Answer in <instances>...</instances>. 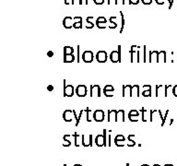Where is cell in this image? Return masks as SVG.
Wrapping results in <instances>:
<instances>
[{"instance_id": "1", "label": "cell", "mask_w": 177, "mask_h": 166, "mask_svg": "<svg viewBox=\"0 0 177 166\" xmlns=\"http://www.w3.org/2000/svg\"><path fill=\"white\" fill-rule=\"evenodd\" d=\"M135 58L137 59V62H140V46L137 45H132L130 49V61L133 63L135 61Z\"/></svg>"}, {"instance_id": "2", "label": "cell", "mask_w": 177, "mask_h": 166, "mask_svg": "<svg viewBox=\"0 0 177 166\" xmlns=\"http://www.w3.org/2000/svg\"><path fill=\"white\" fill-rule=\"evenodd\" d=\"M110 60L113 63L121 62V45H118V50H113L110 54Z\"/></svg>"}, {"instance_id": "3", "label": "cell", "mask_w": 177, "mask_h": 166, "mask_svg": "<svg viewBox=\"0 0 177 166\" xmlns=\"http://www.w3.org/2000/svg\"><path fill=\"white\" fill-rule=\"evenodd\" d=\"M63 95L64 97H72L74 95V87L72 85H67V80L64 79V87H63Z\"/></svg>"}, {"instance_id": "4", "label": "cell", "mask_w": 177, "mask_h": 166, "mask_svg": "<svg viewBox=\"0 0 177 166\" xmlns=\"http://www.w3.org/2000/svg\"><path fill=\"white\" fill-rule=\"evenodd\" d=\"M102 95V91L99 85H91L90 96L91 98H99Z\"/></svg>"}, {"instance_id": "5", "label": "cell", "mask_w": 177, "mask_h": 166, "mask_svg": "<svg viewBox=\"0 0 177 166\" xmlns=\"http://www.w3.org/2000/svg\"><path fill=\"white\" fill-rule=\"evenodd\" d=\"M81 59L85 63H91L94 59V55L91 51H84L81 55Z\"/></svg>"}, {"instance_id": "6", "label": "cell", "mask_w": 177, "mask_h": 166, "mask_svg": "<svg viewBox=\"0 0 177 166\" xmlns=\"http://www.w3.org/2000/svg\"><path fill=\"white\" fill-rule=\"evenodd\" d=\"M105 114L103 110L98 109L93 112V120L96 121V122H103L104 120Z\"/></svg>"}, {"instance_id": "7", "label": "cell", "mask_w": 177, "mask_h": 166, "mask_svg": "<svg viewBox=\"0 0 177 166\" xmlns=\"http://www.w3.org/2000/svg\"><path fill=\"white\" fill-rule=\"evenodd\" d=\"M75 92L79 97H85L88 93L87 87L85 85H79L77 88H76Z\"/></svg>"}, {"instance_id": "8", "label": "cell", "mask_w": 177, "mask_h": 166, "mask_svg": "<svg viewBox=\"0 0 177 166\" xmlns=\"http://www.w3.org/2000/svg\"><path fill=\"white\" fill-rule=\"evenodd\" d=\"M74 18L72 17H66L64 20H63V26L66 29H71L72 27H74Z\"/></svg>"}, {"instance_id": "9", "label": "cell", "mask_w": 177, "mask_h": 166, "mask_svg": "<svg viewBox=\"0 0 177 166\" xmlns=\"http://www.w3.org/2000/svg\"><path fill=\"white\" fill-rule=\"evenodd\" d=\"M83 147H92V135H82V144Z\"/></svg>"}, {"instance_id": "10", "label": "cell", "mask_w": 177, "mask_h": 166, "mask_svg": "<svg viewBox=\"0 0 177 166\" xmlns=\"http://www.w3.org/2000/svg\"><path fill=\"white\" fill-rule=\"evenodd\" d=\"M132 87L131 85H123L122 88V96L125 97H132Z\"/></svg>"}, {"instance_id": "11", "label": "cell", "mask_w": 177, "mask_h": 166, "mask_svg": "<svg viewBox=\"0 0 177 166\" xmlns=\"http://www.w3.org/2000/svg\"><path fill=\"white\" fill-rule=\"evenodd\" d=\"M107 53L105 51H99V52L96 54V60L99 63H105L107 61Z\"/></svg>"}, {"instance_id": "12", "label": "cell", "mask_w": 177, "mask_h": 166, "mask_svg": "<svg viewBox=\"0 0 177 166\" xmlns=\"http://www.w3.org/2000/svg\"><path fill=\"white\" fill-rule=\"evenodd\" d=\"M74 118V112L73 110H66L63 113V119H64L66 122H71Z\"/></svg>"}, {"instance_id": "13", "label": "cell", "mask_w": 177, "mask_h": 166, "mask_svg": "<svg viewBox=\"0 0 177 166\" xmlns=\"http://www.w3.org/2000/svg\"><path fill=\"white\" fill-rule=\"evenodd\" d=\"M117 112L116 110H108V122H117Z\"/></svg>"}, {"instance_id": "14", "label": "cell", "mask_w": 177, "mask_h": 166, "mask_svg": "<svg viewBox=\"0 0 177 166\" xmlns=\"http://www.w3.org/2000/svg\"><path fill=\"white\" fill-rule=\"evenodd\" d=\"M140 112H141V120L143 122H148V120L149 121V118H150L149 111H148L146 108L142 107L140 109Z\"/></svg>"}, {"instance_id": "15", "label": "cell", "mask_w": 177, "mask_h": 166, "mask_svg": "<svg viewBox=\"0 0 177 166\" xmlns=\"http://www.w3.org/2000/svg\"><path fill=\"white\" fill-rule=\"evenodd\" d=\"M155 89H156V92H155V95L156 97H160V96H164V94H165V86L163 85H156L155 86Z\"/></svg>"}, {"instance_id": "16", "label": "cell", "mask_w": 177, "mask_h": 166, "mask_svg": "<svg viewBox=\"0 0 177 166\" xmlns=\"http://www.w3.org/2000/svg\"><path fill=\"white\" fill-rule=\"evenodd\" d=\"M158 55H159V52H158V51H149V63H153V62L158 63Z\"/></svg>"}, {"instance_id": "17", "label": "cell", "mask_w": 177, "mask_h": 166, "mask_svg": "<svg viewBox=\"0 0 177 166\" xmlns=\"http://www.w3.org/2000/svg\"><path fill=\"white\" fill-rule=\"evenodd\" d=\"M142 96L143 97H151V86L143 85L142 86Z\"/></svg>"}, {"instance_id": "18", "label": "cell", "mask_w": 177, "mask_h": 166, "mask_svg": "<svg viewBox=\"0 0 177 166\" xmlns=\"http://www.w3.org/2000/svg\"><path fill=\"white\" fill-rule=\"evenodd\" d=\"M74 138V144L76 147H79L80 144H82V135H79L77 132L74 133L73 135Z\"/></svg>"}, {"instance_id": "19", "label": "cell", "mask_w": 177, "mask_h": 166, "mask_svg": "<svg viewBox=\"0 0 177 166\" xmlns=\"http://www.w3.org/2000/svg\"><path fill=\"white\" fill-rule=\"evenodd\" d=\"M140 96V87L138 85H133L132 87V97H139Z\"/></svg>"}, {"instance_id": "20", "label": "cell", "mask_w": 177, "mask_h": 166, "mask_svg": "<svg viewBox=\"0 0 177 166\" xmlns=\"http://www.w3.org/2000/svg\"><path fill=\"white\" fill-rule=\"evenodd\" d=\"M95 143L98 147H105V142H104V138L103 135H98L95 138Z\"/></svg>"}, {"instance_id": "21", "label": "cell", "mask_w": 177, "mask_h": 166, "mask_svg": "<svg viewBox=\"0 0 177 166\" xmlns=\"http://www.w3.org/2000/svg\"><path fill=\"white\" fill-rule=\"evenodd\" d=\"M134 138H135V135H128L127 138H126V146L127 147H134L136 145V141L134 140Z\"/></svg>"}, {"instance_id": "22", "label": "cell", "mask_w": 177, "mask_h": 166, "mask_svg": "<svg viewBox=\"0 0 177 166\" xmlns=\"http://www.w3.org/2000/svg\"><path fill=\"white\" fill-rule=\"evenodd\" d=\"M163 62L166 63V52L165 51H160L159 55H158V63Z\"/></svg>"}, {"instance_id": "23", "label": "cell", "mask_w": 177, "mask_h": 166, "mask_svg": "<svg viewBox=\"0 0 177 166\" xmlns=\"http://www.w3.org/2000/svg\"><path fill=\"white\" fill-rule=\"evenodd\" d=\"M125 113L124 110H122V109L118 110V112H117V122L118 121H120V122H125Z\"/></svg>"}, {"instance_id": "24", "label": "cell", "mask_w": 177, "mask_h": 166, "mask_svg": "<svg viewBox=\"0 0 177 166\" xmlns=\"http://www.w3.org/2000/svg\"><path fill=\"white\" fill-rule=\"evenodd\" d=\"M85 112H86V119H87V121H88V122H91L92 119H93V113L91 112V109L88 107V108H86Z\"/></svg>"}, {"instance_id": "25", "label": "cell", "mask_w": 177, "mask_h": 166, "mask_svg": "<svg viewBox=\"0 0 177 166\" xmlns=\"http://www.w3.org/2000/svg\"><path fill=\"white\" fill-rule=\"evenodd\" d=\"M76 59V57L73 55H64V62L65 63H72Z\"/></svg>"}, {"instance_id": "26", "label": "cell", "mask_w": 177, "mask_h": 166, "mask_svg": "<svg viewBox=\"0 0 177 166\" xmlns=\"http://www.w3.org/2000/svg\"><path fill=\"white\" fill-rule=\"evenodd\" d=\"M71 137V135H65L63 137V140H64V142H63V146L64 147H69L71 145V141L69 140V138Z\"/></svg>"}, {"instance_id": "27", "label": "cell", "mask_w": 177, "mask_h": 166, "mask_svg": "<svg viewBox=\"0 0 177 166\" xmlns=\"http://www.w3.org/2000/svg\"><path fill=\"white\" fill-rule=\"evenodd\" d=\"M173 86L172 85H165V94H164V97H169L171 93H173Z\"/></svg>"}, {"instance_id": "28", "label": "cell", "mask_w": 177, "mask_h": 166, "mask_svg": "<svg viewBox=\"0 0 177 166\" xmlns=\"http://www.w3.org/2000/svg\"><path fill=\"white\" fill-rule=\"evenodd\" d=\"M93 20V17H88L86 18V21H87V25H86V28L87 29H92L94 27V24L91 22V21Z\"/></svg>"}, {"instance_id": "29", "label": "cell", "mask_w": 177, "mask_h": 166, "mask_svg": "<svg viewBox=\"0 0 177 166\" xmlns=\"http://www.w3.org/2000/svg\"><path fill=\"white\" fill-rule=\"evenodd\" d=\"M74 48L71 46H65L64 47V55H73Z\"/></svg>"}, {"instance_id": "30", "label": "cell", "mask_w": 177, "mask_h": 166, "mask_svg": "<svg viewBox=\"0 0 177 166\" xmlns=\"http://www.w3.org/2000/svg\"><path fill=\"white\" fill-rule=\"evenodd\" d=\"M115 18H116V17H110V25H109L110 29H115L117 27V23L115 22Z\"/></svg>"}, {"instance_id": "31", "label": "cell", "mask_w": 177, "mask_h": 166, "mask_svg": "<svg viewBox=\"0 0 177 166\" xmlns=\"http://www.w3.org/2000/svg\"><path fill=\"white\" fill-rule=\"evenodd\" d=\"M120 15H121V22H122V24H121V29H120V31H119V33H123V31H124V28H125V16H124V14H123V12H122V11H120Z\"/></svg>"}, {"instance_id": "32", "label": "cell", "mask_w": 177, "mask_h": 166, "mask_svg": "<svg viewBox=\"0 0 177 166\" xmlns=\"http://www.w3.org/2000/svg\"><path fill=\"white\" fill-rule=\"evenodd\" d=\"M115 144L119 148H122L126 145V140H115Z\"/></svg>"}, {"instance_id": "33", "label": "cell", "mask_w": 177, "mask_h": 166, "mask_svg": "<svg viewBox=\"0 0 177 166\" xmlns=\"http://www.w3.org/2000/svg\"><path fill=\"white\" fill-rule=\"evenodd\" d=\"M140 114L139 112H138L137 110H131L129 113H128V116H139Z\"/></svg>"}, {"instance_id": "34", "label": "cell", "mask_w": 177, "mask_h": 166, "mask_svg": "<svg viewBox=\"0 0 177 166\" xmlns=\"http://www.w3.org/2000/svg\"><path fill=\"white\" fill-rule=\"evenodd\" d=\"M103 94L106 97H113L115 95V92L113 91H103Z\"/></svg>"}, {"instance_id": "35", "label": "cell", "mask_w": 177, "mask_h": 166, "mask_svg": "<svg viewBox=\"0 0 177 166\" xmlns=\"http://www.w3.org/2000/svg\"><path fill=\"white\" fill-rule=\"evenodd\" d=\"M146 45L143 46V62L146 63L147 62V51H146Z\"/></svg>"}, {"instance_id": "36", "label": "cell", "mask_w": 177, "mask_h": 166, "mask_svg": "<svg viewBox=\"0 0 177 166\" xmlns=\"http://www.w3.org/2000/svg\"><path fill=\"white\" fill-rule=\"evenodd\" d=\"M83 113H84L83 110H80V112H79V116H78V120H77V122H76V126H78L79 125L80 119H81V116H82V114H83Z\"/></svg>"}, {"instance_id": "37", "label": "cell", "mask_w": 177, "mask_h": 166, "mask_svg": "<svg viewBox=\"0 0 177 166\" xmlns=\"http://www.w3.org/2000/svg\"><path fill=\"white\" fill-rule=\"evenodd\" d=\"M106 23L105 22H98L96 23V26L99 28V29H105L106 28Z\"/></svg>"}, {"instance_id": "38", "label": "cell", "mask_w": 177, "mask_h": 166, "mask_svg": "<svg viewBox=\"0 0 177 166\" xmlns=\"http://www.w3.org/2000/svg\"><path fill=\"white\" fill-rule=\"evenodd\" d=\"M98 22H105V23H107V21H106V18L104 17H98L96 18V23H98Z\"/></svg>"}, {"instance_id": "39", "label": "cell", "mask_w": 177, "mask_h": 166, "mask_svg": "<svg viewBox=\"0 0 177 166\" xmlns=\"http://www.w3.org/2000/svg\"><path fill=\"white\" fill-rule=\"evenodd\" d=\"M77 51H78V54H77V62L78 63H79L80 62V46L79 45H78V47H77Z\"/></svg>"}, {"instance_id": "40", "label": "cell", "mask_w": 177, "mask_h": 166, "mask_svg": "<svg viewBox=\"0 0 177 166\" xmlns=\"http://www.w3.org/2000/svg\"><path fill=\"white\" fill-rule=\"evenodd\" d=\"M168 113H169V110H166V112L164 113V120H163V122L161 124V126H164V125H165V123H166V119H167V116H168Z\"/></svg>"}, {"instance_id": "41", "label": "cell", "mask_w": 177, "mask_h": 166, "mask_svg": "<svg viewBox=\"0 0 177 166\" xmlns=\"http://www.w3.org/2000/svg\"><path fill=\"white\" fill-rule=\"evenodd\" d=\"M103 91H113V92H115V88H113L112 85H106L103 88Z\"/></svg>"}, {"instance_id": "42", "label": "cell", "mask_w": 177, "mask_h": 166, "mask_svg": "<svg viewBox=\"0 0 177 166\" xmlns=\"http://www.w3.org/2000/svg\"><path fill=\"white\" fill-rule=\"evenodd\" d=\"M82 0H72V4L71 5H73V6H76V5H82Z\"/></svg>"}, {"instance_id": "43", "label": "cell", "mask_w": 177, "mask_h": 166, "mask_svg": "<svg viewBox=\"0 0 177 166\" xmlns=\"http://www.w3.org/2000/svg\"><path fill=\"white\" fill-rule=\"evenodd\" d=\"M74 28L75 29H80V28H82V21L81 22H76L74 24Z\"/></svg>"}, {"instance_id": "44", "label": "cell", "mask_w": 177, "mask_h": 166, "mask_svg": "<svg viewBox=\"0 0 177 166\" xmlns=\"http://www.w3.org/2000/svg\"><path fill=\"white\" fill-rule=\"evenodd\" d=\"M128 119L131 121V122H137L138 116H128Z\"/></svg>"}, {"instance_id": "45", "label": "cell", "mask_w": 177, "mask_h": 166, "mask_svg": "<svg viewBox=\"0 0 177 166\" xmlns=\"http://www.w3.org/2000/svg\"><path fill=\"white\" fill-rule=\"evenodd\" d=\"M115 140H126V139H125V138L123 135H117L115 138Z\"/></svg>"}, {"instance_id": "46", "label": "cell", "mask_w": 177, "mask_h": 166, "mask_svg": "<svg viewBox=\"0 0 177 166\" xmlns=\"http://www.w3.org/2000/svg\"><path fill=\"white\" fill-rule=\"evenodd\" d=\"M141 2L143 5H150L152 3V0H141Z\"/></svg>"}, {"instance_id": "47", "label": "cell", "mask_w": 177, "mask_h": 166, "mask_svg": "<svg viewBox=\"0 0 177 166\" xmlns=\"http://www.w3.org/2000/svg\"><path fill=\"white\" fill-rule=\"evenodd\" d=\"M140 0H129V5H137Z\"/></svg>"}, {"instance_id": "48", "label": "cell", "mask_w": 177, "mask_h": 166, "mask_svg": "<svg viewBox=\"0 0 177 166\" xmlns=\"http://www.w3.org/2000/svg\"><path fill=\"white\" fill-rule=\"evenodd\" d=\"M93 2L96 5H103L104 3V0H93Z\"/></svg>"}, {"instance_id": "49", "label": "cell", "mask_w": 177, "mask_h": 166, "mask_svg": "<svg viewBox=\"0 0 177 166\" xmlns=\"http://www.w3.org/2000/svg\"><path fill=\"white\" fill-rule=\"evenodd\" d=\"M157 5H164L166 2V0H155Z\"/></svg>"}, {"instance_id": "50", "label": "cell", "mask_w": 177, "mask_h": 166, "mask_svg": "<svg viewBox=\"0 0 177 166\" xmlns=\"http://www.w3.org/2000/svg\"><path fill=\"white\" fill-rule=\"evenodd\" d=\"M109 135H108V147H111V140H112V136H111V133H112V130L109 131Z\"/></svg>"}, {"instance_id": "51", "label": "cell", "mask_w": 177, "mask_h": 166, "mask_svg": "<svg viewBox=\"0 0 177 166\" xmlns=\"http://www.w3.org/2000/svg\"><path fill=\"white\" fill-rule=\"evenodd\" d=\"M173 94L175 97H177V85L173 86Z\"/></svg>"}, {"instance_id": "52", "label": "cell", "mask_w": 177, "mask_h": 166, "mask_svg": "<svg viewBox=\"0 0 177 166\" xmlns=\"http://www.w3.org/2000/svg\"><path fill=\"white\" fill-rule=\"evenodd\" d=\"M108 5H117V0H108Z\"/></svg>"}, {"instance_id": "53", "label": "cell", "mask_w": 177, "mask_h": 166, "mask_svg": "<svg viewBox=\"0 0 177 166\" xmlns=\"http://www.w3.org/2000/svg\"><path fill=\"white\" fill-rule=\"evenodd\" d=\"M47 56L48 57H53L54 56V52H53V51H48V52H47Z\"/></svg>"}, {"instance_id": "54", "label": "cell", "mask_w": 177, "mask_h": 166, "mask_svg": "<svg viewBox=\"0 0 177 166\" xmlns=\"http://www.w3.org/2000/svg\"><path fill=\"white\" fill-rule=\"evenodd\" d=\"M125 0H117V5H125Z\"/></svg>"}, {"instance_id": "55", "label": "cell", "mask_w": 177, "mask_h": 166, "mask_svg": "<svg viewBox=\"0 0 177 166\" xmlns=\"http://www.w3.org/2000/svg\"><path fill=\"white\" fill-rule=\"evenodd\" d=\"M47 91H49V92L54 91V86H52V85H48V86H47Z\"/></svg>"}, {"instance_id": "56", "label": "cell", "mask_w": 177, "mask_h": 166, "mask_svg": "<svg viewBox=\"0 0 177 166\" xmlns=\"http://www.w3.org/2000/svg\"><path fill=\"white\" fill-rule=\"evenodd\" d=\"M173 3H174V0H171V2L169 3V9H172V7H173Z\"/></svg>"}, {"instance_id": "57", "label": "cell", "mask_w": 177, "mask_h": 166, "mask_svg": "<svg viewBox=\"0 0 177 166\" xmlns=\"http://www.w3.org/2000/svg\"><path fill=\"white\" fill-rule=\"evenodd\" d=\"M65 1V4L66 5H70V4H72V0H64Z\"/></svg>"}, {"instance_id": "58", "label": "cell", "mask_w": 177, "mask_h": 166, "mask_svg": "<svg viewBox=\"0 0 177 166\" xmlns=\"http://www.w3.org/2000/svg\"><path fill=\"white\" fill-rule=\"evenodd\" d=\"M141 166H149V164H142ZM153 166H161V165H160V164H154Z\"/></svg>"}, {"instance_id": "59", "label": "cell", "mask_w": 177, "mask_h": 166, "mask_svg": "<svg viewBox=\"0 0 177 166\" xmlns=\"http://www.w3.org/2000/svg\"><path fill=\"white\" fill-rule=\"evenodd\" d=\"M173 123V119L172 118V119H171V121H170V123H169V126H172Z\"/></svg>"}, {"instance_id": "60", "label": "cell", "mask_w": 177, "mask_h": 166, "mask_svg": "<svg viewBox=\"0 0 177 166\" xmlns=\"http://www.w3.org/2000/svg\"><path fill=\"white\" fill-rule=\"evenodd\" d=\"M164 166H173V164H165Z\"/></svg>"}, {"instance_id": "61", "label": "cell", "mask_w": 177, "mask_h": 166, "mask_svg": "<svg viewBox=\"0 0 177 166\" xmlns=\"http://www.w3.org/2000/svg\"><path fill=\"white\" fill-rule=\"evenodd\" d=\"M85 4H86V5H88V0H86V2H85Z\"/></svg>"}, {"instance_id": "62", "label": "cell", "mask_w": 177, "mask_h": 166, "mask_svg": "<svg viewBox=\"0 0 177 166\" xmlns=\"http://www.w3.org/2000/svg\"><path fill=\"white\" fill-rule=\"evenodd\" d=\"M74 166H82V165L81 164H75Z\"/></svg>"}, {"instance_id": "63", "label": "cell", "mask_w": 177, "mask_h": 166, "mask_svg": "<svg viewBox=\"0 0 177 166\" xmlns=\"http://www.w3.org/2000/svg\"><path fill=\"white\" fill-rule=\"evenodd\" d=\"M64 166H67V164H65V165H64Z\"/></svg>"}]
</instances>
